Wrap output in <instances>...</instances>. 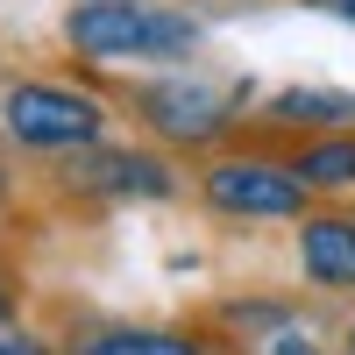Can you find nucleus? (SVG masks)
I'll return each mask as SVG.
<instances>
[{
    "mask_svg": "<svg viewBox=\"0 0 355 355\" xmlns=\"http://www.w3.org/2000/svg\"><path fill=\"white\" fill-rule=\"evenodd\" d=\"M28 299H36V291H28L21 249L8 242V234H0V320H21V313H28Z\"/></svg>",
    "mask_w": 355,
    "mask_h": 355,
    "instance_id": "13",
    "label": "nucleus"
},
{
    "mask_svg": "<svg viewBox=\"0 0 355 355\" xmlns=\"http://www.w3.org/2000/svg\"><path fill=\"white\" fill-rule=\"evenodd\" d=\"M313 306L306 299H214V306H199L192 320H206V327H220L227 341H242L249 355L270 341L277 327H291V320H306Z\"/></svg>",
    "mask_w": 355,
    "mask_h": 355,
    "instance_id": "10",
    "label": "nucleus"
},
{
    "mask_svg": "<svg viewBox=\"0 0 355 355\" xmlns=\"http://www.w3.org/2000/svg\"><path fill=\"white\" fill-rule=\"evenodd\" d=\"M28 199L43 220H93L114 206H171L192 199V164L171 157L164 142L135 135V142H85L71 157H21Z\"/></svg>",
    "mask_w": 355,
    "mask_h": 355,
    "instance_id": "1",
    "label": "nucleus"
},
{
    "mask_svg": "<svg viewBox=\"0 0 355 355\" xmlns=\"http://www.w3.org/2000/svg\"><path fill=\"white\" fill-rule=\"evenodd\" d=\"M28 220H43L36 199H28V178L0 157V234H15V227H28Z\"/></svg>",
    "mask_w": 355,
    "mask_h": 355,
    "instance_id": "12",
    "label": "nucleus"
},
{
    "mask_svg": "<svg viewBox=\"0 0 355 355\" xmlns=\"http://www.w3.org/2000/svg\"><path fill=\"white\" fill-rule=\"evenodd\" d=\"M64 355H249L242 341H227L206 320H64L57 327Z\"/></svg>",
    "mask_w": 355,
    "mask_h": 355,
    "instance_id": "6",
    "label": "nucleus"
},
{
    "mask_svg": "<svg viewBox=\"0 0 355 355\" xmlns=\"http://www.w3.org/2000/svg\"><path fill=\"white\" fill-rule=\"evenodd\" d=\"M334 355H348V348H334Z\"/></svg>",
    "mask_w": 355,
    "mask_h": 355,
    "instance_id": "17",
    "label": "nucleus"
},
{
    "mask_svg": "<svg viewBox=\"0 0 355 355\" xmlns=\"http://www.w3.org/2000/svg\"><path fill=\"white\" fill-rule=\"evenodd\" d=\"M121 107L100 85L71 78H8L0 85V142L15 157H71L85 142H107Z\"/></svg>",
    "mask_w": 355,
    "mask_h": 355,
    "instance_id": "4",
    "label": "nucleus"
},
{
    "mask_svg": "<svg viewBox=\"0 0 355 355\" xmlns=\"http://www.w3.org/2000/svg\"><path fill=\"white\" fill-rule=\"evenodd\" d=\"M334 348H341V334L320 341V334H313V313H306V320H291V327H277L256 355H334Z\"/></svg>",
    "mask_w": 355,
    "mask_h": 355,
    "instance_id": "14",
    "label": "nucleus"
},
{
    "mask_svg": "<svg viewBox=\"0 0 355 355\" xmlns=\"http://www.w3.org/2000/svg\"><path fill=\"white\" fill-rule=\"evenodd\" d=\"M242 142H263V150H277V157L299 171L320 199H348V206H355V128H313V135L242 128Z\"/></svg>",
    "mask_w": 355,
    "mask_h": 355,
    "instance_id": "8",
    "label": "nucleus"
},
{
    "mask_svg": "<svg viewBox=\"0 0 355 355\" xmlns=\"http://www.w3.org/2000/svg\"><path fill=\"white\" fill-rule=\"evenodd\" d=\"M57 36L78 64L121 71V64H192L206 50V21L164 0H71Z\"/></svg>",
    "mask_w": 355,
    "mask_h": 355,
    "instance_id": "3",
    "label": "nucleus"
},
{
    "mask_svg": "<svg viewBox=\"0 0 355 355\" xmlns=\"http://www.w3.org/2000/svg\"><path fill=\"white\" fill-rule=\"evenodd\" d=\"M0 355H64V341H57V327H43V320H0Z\"/></svg>",
    "mask_w": 355,
    "mask_h": 355,
    "instance_id": "11",
    "label": "nucleus"
},
{
    "mask_svg": "<svg viewBox=\"0 0 355 355\" xmlns=\"http://www.w3.org/2000/svg\"><path fill=\"white\" fill-rule=\"evenodd\" d=\"M242 128H277V135H313V128H355V93L348 85H277L256 121Z\"/></svg>",
    "mask_w": 355,
    "mask_h": 355,
    "instance_id": "9",
    "label": "nucleus"
},
{
    "mask_svg": "<svg viewBox=\"0 0 355 355\" xmlns=\"http://www.w3.org/2000/svg\"><path fill=\"white\" fill-rule=\"evenodd\" d=\"M192 199H199L214 220H249V227H256V220H299V214L320 206V192H313L277 150L242 142V135H234L227 150L192 157Z\"/></svg>",
    "mask_w": 355,
    "mask_h": 355,
    "instance_id": "5",
    "label": "nucleus"
},
{
    "mask_svg": "<svg viewBox=\"0 0 355 355\" xmlns=\"http://www.w3.org/2000/svg\"><path fill=\"white\" fill-rule=\"evenodd\" d=\"M93 85L121 107V121H135V135L164 142L171 157H206V150H227L242 135L249 107H256V85L249 78H206V71H178V78H114L93 71Z\"/></svg>",
    "mask_w": 355,
    "mask_h": 355,
    "instance_id": "2",
    "label": "nucleus"
},
{
    "mask_svg": "<svg viewBox=\"0 0 355 355\" xmlns=\"http://www.w3.org/2000/svg\"><path fill=\"white\" fill-rule=\"evenodd\" d=\"M306 8H320V15H334V21H355V0H306Z\"/></svg>",
    "mask_w": 355,
    "mask_h": 355,
    "instance_id": "15",
    "label": "nucleus"
},
{
    "mask_svg": "<svg viewBox=\"0 0 355 355\" xmlns=\"http://www.w3.org/2000/svg\"><path fill=\"white\" fill-rule=\"evenodd\" d=\"M341 348H348V355H355V313H348V320H341Z\"/></svg>",
    "mask_w": 355,
    "mask_h": 355,
    "instance_id": "16",
    "label": "nucleus"
},
{
    "mask_svg": "<svg viewBox=\"0 0 355 355\" xmlns=\"http://www.w3.org/2000/svg\"><path fill=\"white\" fill-rule=\"evenodd\" d=\"M291 249H299V270L320 299H355V206L348 199H320L313 214H299Z\"/></svg>",
    "mask_w": 355,
    "mask_h": 355,
    "instance_id": "7",
    "label": "nucleus"
}]
</instances>
